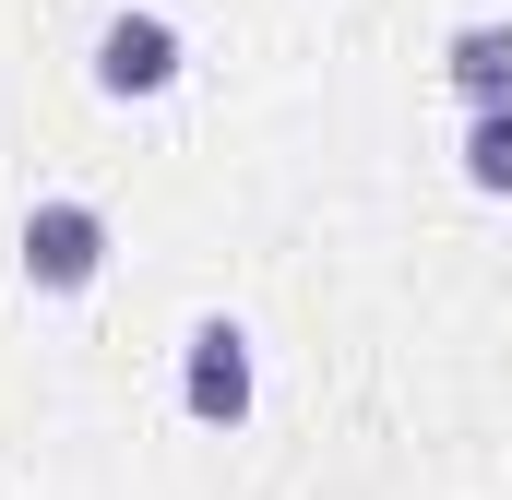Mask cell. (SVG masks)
Returning a JSON list of instances; mask_svg holds the SVG:
<instances>
[{
    "mask_svg": "<svg viewBox=\"0 0 512 500\" xmlns=\"http://www.w3.org/2000/svg\"><path fill=\"white\" fill-rule=\"evenodd\" d=\"M179 405H191L203 429H239V417H251V334H239V322H191V334H179Z\"/></svg>",
    "mask_w": 512,
    "mask_h": 500,
    "instance_id": "6da1fadb",
    "label": "cell"
},
{
    "mask_svg": "<svg viewBox=\"0 0 512 500\" xmlns=\"http://www.w3.org/2000/svg\"><path fill=\"white\" fill-rule=\"evenodd\" d=\"M24 274H36L48 298L96 286V274H108V215H96V203H36V215H24Z\"/></svg>",
    "mask_w": 512,
    "mask_h": 500,
    "instance_id": "7a4b0ae2",
    "label": "cell"
},
{
    "mask_svg": "<svg viewBox=\"0 0 512 500\" xmlns=\"http://www.w3.org/2000/svg\"><path fill=\"white\" fill-rule=\"evenodd\" d=\"M96 84L108 96H167L179 84V24L167 12H108L96 24Z\"/></svg>",
    "mask_w": 512,
    "mask_h": 500,
    "instance_id": "3957f363",
    "label": "cell"
},
{
    "mask_svg": "<svg viewBox=\"0 0 512 500\" xmlns=\"http://www.w3.org/2000/svg\"><path fill=\"white\" fill-rule=\"evenodd\" d=\"M441 72H453V96L489 120V108H512V24H465L453 48H441Z\"/></svg>",
    "mask_w": 512,
    "mask_h": 500,
    "instance_id": "277c9868",
    "label": "cell"
},
{
    "mask_svg": "<svg viewBox=\"0 0 512 500\" xmlns=\"http://www.w3.org/2000/svg\"><path fill=\"white\" fill-rule=\"evenodd\" d=\"M465 179H477V191H512V108L465 120Z\"/></svg>",
    "mask_w": 512,
    "mask_h": 500,
    "instance_id": "5b68a950",
    "label": "cell"
}]
</instances>
